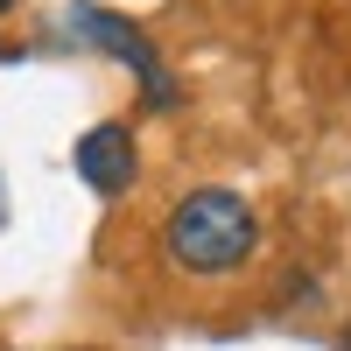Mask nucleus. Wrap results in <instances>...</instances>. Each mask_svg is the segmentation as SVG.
I'll return each instance as SVG.
<instances>
[{"label":"nucleus","mask_w":351,"mask_h":351,"mask_svg":"<svg viewBox=\"0 0 351 351\" xmlns=\"http://www.w3.org/2000/svg\"><path fill=\"white\" fill-rule=\"evenodd\" d=\"M77 183L92 190V197H127L134 190V176H141V148H134V127L127 120H99V127H84L77 134Z\"/></svg>","instance_id":"obj_3"},{"label":"nucleus","mask_w":351,"mask_h":351,"mask_svg":"<svg viewBox=\"0 0 351 351\" xmlns=\"http://www.w3.org/2000/svg\"><path fill=\"white\" fill-rule=\"evenodd\" d=\"M344 351H351V330H344Z\"/></svg>","instance_id":"obj_5"},{"label":"nucleus","mask_w":351,"mask_h":351,"mask_svg":"<svg viewBox=\"0 0 351 351\" xmlns=\"http://www.w3.org/2000/svg\"><path fill=\"white\" fill-rule=\"evenodd\" d=\"M71 36L84 43V49H99V56H112V64H127L134 77H141V99H148V112H169L176 99V77H169V64H162V49L141 36V21H127V14H112V8H92V0H77L71 8Z\"/></svg>","instance_id":"obj_2"},{"label":"nucleus","mask_w":351,"mask_h":351,"mask_svg":"<svg viewBox=\"0 0 351 351\" xmlns=\"http://www.w3.org/2000/svg\"><path fill=\"white\" fill-rule=\"evenodd\" d=\"M162 253H169V267L190 274V281H225V274H239L260 253V218H253V204L239 190L204 183L190 197H176V211L162 225Z\"/></svg>","instance_id":"obj_1"},{"label":"nucleus","mask_w":351,"mask_h":351,"mask_svg":"<svg viewBox=\"0 0 351 351\" xmlns=\"http://www.w3.org/2000/svg\"><path fill=\"white\" fill-rule=\"evenodd\" d=\"M8 8H14V0H0V14H8Z\"/></svg>","instance_id":"obj_4"}]
</instances>
